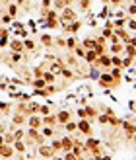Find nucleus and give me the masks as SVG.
Here are the masks:
<instances>
[{
    "label": "nucleus",
    "mask_w": 136,
    "mask_h": 160,
    "mask_svg": "<svg viewBox=\"0 0 136 160\" xmlns=\"http://www.w3.org/2000/svg\"><path fill=\"white\" fill-rule=\"evenodd\" d=\"M4 10H6V14L10 16L12 20H14V18H18V16H20V8L16 6L14 2H10V4H6V6H4Z\"/></svg>",
    "instance_id": "24"
},
{
    "label": "nucleus",
    "mask_w": 136,
    "mask_h": 160,
    "mask_svg": "<svg viewBox=\"0 0 136 160\" xmlns=\"http://www.w3.org/2000/svg\"><path fill=\"white\" fill-rule=\"evenodd\" d=\"M0 145H4V137H2V133H0Z\"/></svg>",
    "instance_id": "58"
},
{
    "label": "nucleus",
    "mask_w": 136,
    "mask_h": 160,
    "mask_svg": "<svg viewBox=\"0 0 136 160\" xmlns=\"http://www.w3.org/2000/svg\"><path fill=\"white\" fill-rule=\"evenodd\" d=\"M126 20H129V18H117V20L113 22V26H115V28H124V26H126Z\"/></svg>",
    "instance_id": "47"
},
{
    "label": "nucleus",
    "mask_w": 136,
    "mask_h": 160,
    "mask_svg": "<svg viewBox=\"0 0 136 160\" xmlns=\"http://www.w3.org/2000/svg\"><path fill=\"white\" fill-rule=\"evenodd\" d=\"M14 152L18 154V156H23V154H27V145L23 141H14Z\"/></svg>",
    "instance_id": "23"
},
{
    "label": "nucleus",
    "mask_w": 136,
    "mask_h": 160,
    "mask_svg": "<svg viewBox=\"0 0 136 160\" xmlns=\"http://www.w3.org/2000/svg\"><path fill=\"white\" fill-rule=\"evenodd\" d=\"M39 47H41V45H39L35 39H23V53H27L29 57L39 53Z\"/></svg>",
    "instance_id": "9"
},
{
    "label": "nucleus",
    "mask_w": 136,
    "mask_h": 160,
    "mask_svg": "<svg viewBox=\"0 0 136 160\" xmlns=\"http://www.w3.org/2000/svg\"><path fill=\"white\" fill-rule=\"evenodd\" d=\"M0 117H2V115H0Z\"/></svg>",
    "instance_id": "61"
},
{
    "label": "nucleus",
    "mask_w": 136,
    "mask_h": 160,
    "mask_svg": "<svg viewBox=\"0 0 136 160\" xmlns=\"http://www.w3.org/2000/svg\"><path fill=\"white\" fill-rule=\"evenodd\" d=\"M41 78L45 80V84H54V82H59V76L53 74L51 70H45V72L41 74Z\"/></svg>",
    "instance_id": "27"
},
{
    "label": "nucleus",
    "mask_w": 136,
    "mask_h": 160,
    "mask_svg": "<svg viewBox=\"0 0 136 160\" xmlns=\"http://www.w3.org/2000/svg\"><path fill=\"white\" fill-rule=\"evenodd\" d=\"M53 8V0H41V14Z\"/></svg>",
    "instance_id": "44"
},
{
    "label": "nucleus",
    "mask_w": 136,
    "mask_h": 160,
    "mask_svg": "<svg viewBox=\"0 0 136 160\" xmlns=\"http://www.w3.org/2000/svg\"><path fill=\"white\" fill-rule=\"evenodd\" d=\"M93 39H95V45H107V39L103 37L101 33L99 35H93Z\"/></svg>",
    "instance_id": "50"
},
{
    "label": "nucleus",
    "mask_w": 136,
    "mask_h": 160,
    "mask_svg": "<svg viewBox=\"0 0 136 160\" xmlns=\"http://www.w3.org/2000/svg\"><path fill=\"white\" fill-rule=\"evenodd\" d=\"M2 137H4V145H14V135H12V131L2 133Z\"/></svg>",
    "instance_id": "41"
},
{
    "label": "nucleus",
    "mask_w": 136,
    "mask_h": 160,
    "mask_svg": "<svg viewBox=\"0 0 136 160\" xmlns=\"http://www.w3.org/2000/svg\"><path fill=\"white\" fill-rule=\"evenodd\" d=\"M121 8H126V12H129V18H134V14H136V8H134V2H126V4H123Z\"/></svg>",
    "instance_id": "39"
},
{
    "label": "nucleus",
    "mask_w": 136,
    "mask_h": 160,
    "mask_svg": "<svg viewBox=\"0 0 136 160\" xmlns=\"http://www.w3.org/2000/svg\"><path fill=\"white\" fill-rule=\"evenodd\" d=\"M41 119H43V125H47V127H54V129H60V127H62V125H59L54 111H53V113H49V115H43Z\"/></svg>",
    "instance_id": "20"
},
{
    "label": "nucleus",
    "mask_w": 136,
    "mask_h": 160,
    "mask_svg": "<svg viewBox=\"0 0 136 160\" xmlns=\"http://www.w3.org/2000/svg\"><path fill=\"white\" fill-rule=\"evenodd\" d=\"M26 127H31V129H41V127H43V119H41V115H39V113L29 115L27 121H26Z\"/></svg>",
    "instance_id": "15"
},
{
    "label": "nucleus",
    "mask_w": 136,
    "mask_h": 160,
    "mask_svg": "<svg viewBox=\"0 0 136 160\" xmlns=\"http://www.w3.org/2000/svg\"><path fill=\"white\" fill-rule=\"evenodd\" d=\"M91 67H93V68H97L99 72H109V68H111V55H109V53L99 55Z\"/></svg>",
    "instance_id": "6"
},
{
    "label": "nucleus",
    "mask_w": 136,
    "mask_h": 160,
    "mask_svg": "<svg viewBox=\"0 0 136 160\" xmlns=\"http://www.w3.org/2000/svg\"><path fill=\"white\" fill-rule=\"evenodd\" d=\"M62 33H66V35H78V31L82 29V20H74V22H70V23H62Z\"/></svg>",
    "instance_id": "7"
},
{
    "label": "nucleus",
    "mask_w": 136,
    "mask_h": 160,
    "mask_svg": "<svg viewBox=\"0 0 136 160\" xmlns=\"http://www.w3.org/2000/svg\"><path fill=\"white\" fill-rule=\"evenodd\" d=\"M123 49H124L123 43H115V45H109L107 47V53L109 55H123Z\"/></svg>",
    "instance_id": "29"
},
{
    "label": "nucleus",
    "mask_w": 136,
    "mask_h": 160,
    "mask_svg": "<svg viewBox=\"0 0 136 160\" xmlns=\"http://www.w3.org/2000/svg\"><path fill=\"white\" fill-rule=\"evenodd\" d=\"M12 0H0V6H6V4H10Z\"/></svg>",
    "instance_id": "56"
},
{
    "label": "nucleus",
    "mask_w": 136,
    "mask_h": 160,
    "mask_svg": "<svg viewBox=\"0 0 136 160\" xmlns=\"http://www.w3.org/2000/svg\"><path fill=\"white\" fill-rule=\"evenodd\" d=\"M72 142H74V137H72V135H60V145H62V152L60 154L70 152V150H72Z\"/></svg>",
    "instance_id": "18"
},
{
    "label": "nucleus",
    "mask_w": 136,
    "mask_h": 160,
    "mask_svg": "<svg viewBox=\"0 0 136 160\" xmlns=\"http://www.w3.org/2000/svg\"><path fill=\"white\" fill-rule=\"evenodd\" d=\"M80 45H82V47H84L86 51L93 49V47H95V39H93V35H87V37H84L82 41H80Z\"/></svg>",
    "instance_id": "26"
},
{
    "label": "nucleus",
    "mask_w": 136,
    "mask_h": 160,
    "mask_svg": "<svg viewBox=\"0 0 136 160\" xmlns=\"http://www.w3.org/2000/svg\"><path fill=\"white\" fill-rule=\"evenodd\" d=\"M12 119H10V125L14 127H26V121H27V115L23 113H18V111H12Z\"/></svg>",
    "instance_id": "14"
},
{
    "label": "nucleus",
    "mask_w": 136,
    "mask_h": 160,
    "mask_svg": "<svg viewBox=\"0 0 136 160\" xmlns=\"http://www.w3.org/2000/svg\"><path fill=\"white\" fill-rule=\"evenodd\" d=\"M12 135H14V141H23V137H26V127H16L12 131Z\"/></svg>",
    "instance_id": "35"
},
{
    "label": "nucleus",
    "mask_w": 136,
    "mask_h": 160,
    "mask_svg": "<svg viewBox=\"0 0 136 160\" xmlns=\"http://www.w3.org/2000/svg\"><path fill=\"white\" fill-rule=\"evenodd\" d=\"M62 158H64V160H76V156L72 154V152H64V154H62Z\"/></svg>",
    "instance_id": "52"
},
{
    "label": "nucleus",
    "mask_w": 136,
    "mask_h": 160,
    "mask_svg": "<svg viewBox=\"0 0 136 160\" xmlns=\"http://www.w3.org/2000/svg\"><path fill=\"white\" fill-rule=\"evenodd\" d=\"M43 22H45V28H47V29H59V28H60L59 18H47V20H43Z\"/></svg>",
    "instance_id": "30"
},
{
    "label": "nucleus",
    "mask_w": 136,
    "mask_h": 160,
    "mask_svg": "<svg viewBox=\"0 0 136 160\" xmlns=\"http://www.w3.org/2000/svg\"><path fill=\"white\" fill-rule=\"evenodd\" d=\"M84 111H86V117L93 123L95 117L99 115V103H87V106L84 108Z\"/></svg>",
    "instance_id": "12"
},
{
    "label": "nucleus",
    "mask_w": 136,
    "mask_h": 160,
    "mask_svg": "<svg viewBox=\"0 0 136 160\" xmlns=\"http://www.w3.org/2000/svg\"><path fill=\"white\" fill-rule=\"evenodd\" d=\"M54 115H57L59 125H64V123H68L70 119L74 117V111L72 109H59V111H54Z\"/></svg>",
    "instance_id": "11"
},
{
    "label": "nucleus",
    "mask_w": 136,
    "mask_h": 160,
    "mask_svg": "<svg viewBox=\"0 0 136 160\" xmlns=\"http://www.w3.org/2000/svg\"><path fill=\"white\" fill-rule=\"evenodd\" d=\"M95 59H97V55H95L93 49H90V51H86V55H84V59H82V61L86 62V65H90V67H91L93 62H95Z\"/></svg>",
    "instance_id": "28"
},
{
    "label": "nucleus",
    "mask_w": 136,
    "mask_h": 160,
    "mask_svg": "<svg viewBox=\"0 0 136 160\" xmlns=\"http://www.w3.org/2000/svg\"><path fill=\"white\" fill-rule=\"evenodd\" d=\"M78 43H80V41H78L76 35H68V37H66V47H64V49H66V51H72Z\"/></svg>",
    "instance_id": "34"
},
{
    "label": "nucleus",
    "mask_w": 136,
    "mask_h": 160,
    "mask_svg": "<svg viewBox=\"0 0 136 160\" xmlns=\"http://www.w3.org/2000/svg\"><path fill=\"white\" fill-rule=\"evenodd\" d=\"M123 4H124L123 0H109V4H107V6L111 8V10H115V8H121Z\"/></svg>",
    "instance_id": "45"
},
{
    "label": "nucleus",
    "mask_w": 136,
    "mask_h": 160,
    "mask_svg": "<svg viewBox=\"0 0 136 160\" xmlns=\"http://www.w3.org/2000/svg\"><path fill=\"white\" fill-rule=\"evenodd\" d=\"M76 113H78V117H80V119H87V117H86V111H84V108L76 109Z\"/></svg>",
    "instance_id": "51"
},
{
    "label": "nucleus",
    "mask_w": 136,
    "mask_h": 160,
    "mask_svg": "<svg viewBox=\"0 0 136 160\" xmlns=\"http://www.w3.org/2000/svg\"><path fill=\"white\" fill-rule=\"evenodd\" d=\"M0 39H10V31L4 26H0Z\"/></svg>",
    "instance_id": "49"
},
{
    "label": "nucleus",
    "mask_w": 136,
    "mask_h": 160,
    "mask_svg": "<svg viewBox=\"0 0 136 160\" xmlns=\"http://www.w3.org/2000/svg\"><path fill=\"white\" fill-rule=\"evenodd\" d=\"M78 18H80V16L76 12V8H72V6H66L64 10L59 12V23H60V26H62V23H70V22H74Z\"/></svg>",
    "instance_id": "4"
},
{
    "label": "nucleus",
    "mask_w": 136,
    "mask_h": 160,
    "mask_svg": "<svg viewBox=\"0 0 136 160\" xmlns=\"http://www.w3.org/2000/svg\"><path fill=\"white\" fill-rule=\"evenodd\" d=\"M39 106H41V103H37V102H27V117L29 115H35V113H39Z\"/></svg>",
    "instance_id": "32"
},
{
    "label": "nucleus",
    "mask_w": 136,
    "mask_h": 160,
    "mask_svg": "<svg viewBox=\"0 0 136 160\" xmlns=\"http://www.w3.org/2000/svg\"><path fill=\"white\" fill-rule=\"evenodd\" d=\"M53 41H54V47H66V39H64V37H60V35L53 37Z\"/></svg>",
    "instance_id": "42"
},
{
    "label": "nucleus",
    "mask_w": 136,
    "mask_h": 160,
    "mask_svg": "<svg viewBox=\"0 0 136 160\" xmlns=\"http://www.w3.org/2000/svg\"><path fill=\"white\" fill-rule=\"evenodd\" d=\"M14 156H16V152H14L12 145H0V158L2 160H12Z\"/></svg>",
    "instance_id": "19"
},
{
    "label": "nucleus",
    "mask_w": 136,
    "mask_h": 160,
    "mask_svg": "<svg viewBox=\"0 0 136 160\" xmlns=\"http://www.w3.org/2000/svg\"><path fill=\"white\" fill-rule=\"evenodd\" d=\"M97 84L101 88H105V90H117V88H121L123 80H117L111 76V72H99L97 76Z\"/></svg>",
    "instance_id": "3"
},
{
    "label": "nucleus",
    "mask_w": 136,
    "mask_h": 160,
    "mask_svg": "<svg viewBox=\"0 0 136 160\" xmlns=\"http://www.w3.org/2000/svg\"><path fill=\"white\" fill-rule=\"evenodd\" d=\"M29 86L33 88V90H39V88H45L47 84H45V80H43V78H33V80L29 82Z\"/></svg>",
    "instance_id": "37"
},
{
    "label": "nucleus",
    "mask_w": 136,
    "mask_h": 160,
    "mask_svg": "<svg viewBox=\"0 0 136 160\" xmlns=\"http://www.w3.org/2000/svg\"><path fill=\"white\" fill-rule=\"evenodd\" d=\"M103 142L95 137H86L84 141V154H90V156H99L103 154Z\"/></svg>",
    "instance_id": "2"
},
{
    "label": "nucleus",
    "mask_w": 136,
    "mask_h": 160,
    "mask_svg": "<svg viewBox=\"0 0 136 160\" xmlns=\"http://www.w3.org/2000/svg\"><path fill=\"white\" fill-rule=\"evenodd\" d=\"M39 45L45 47V49H54V41H53V35L51 33H41L39 35Z\"/></svg>",
    "instance_id": "16"
},
{
    "label": "nucleus",
    "mask_w": 136,
    "mask_h": 160,
    "mask_svg": "<svg viewBox=\"0 0 136 160\" xmlns=\"http://www.w3.org/2000/svg\"><path fill=\"white\" fill-rule=\"evenodd\" d=\"M59 76H62L66 82H74V80H78V76H76V72H74V68H70V67H62L60 72H59Z\"/></svg>",
    "instance_id": "17"
},
{
    "label": "nucleus",
    "mask_w": 136,
    "mask_h": 160,
    "mask_svg": "<svg viewBox=\"0 0 136 160\" xmlns=\"http://www.w3.org/2000/svg\"><path fill=\"white\" fill-rule=\"evenodd\" d=\"M49 113H53V108L51 106H39V115H49Z\"/></svg>",
    "instance_id": "43"
},
{
    "label": "nucleus",
    "mask_w": 136,
    "mask_h": 160,
    "mask_svg": "<svg viewBox=\"0 0 136 160\" xmlns=\"http://www.w3.org/2000/svg\"><path fill=\"white\" fill-rule=\"evenodd\" d=\"M105 29H111V31H113V29H115V26H113V22H107V23H105Z\"/></svg>",
    "instance_id": "53"
},
{
    "label": "nucleus",
    "mask_w": 136,
    "mask_h": 160,
    "mask_svg": "<svg viewBox=\"0 0 136 160\" xmlns=\"http://www.w3.org/2000/svg\"><path fill=\"white\" fill-rule=\"evenodd\" d=\"M49 145H51V148H53V150H54V152H57V154H60V152H62L60 137H53V139H51V142H49Z\"/></svg>",
    "instance_id": "31"
},
{
    "label": "nucleus",
    "mask_w": 136,
    "mask_h": 160,
    "mask_svg": "<svg viewBox=\"0 0 136 160\" xmlns=\"http://www.w3.org/2000/svg\"><path fill=\"white\" fill-rule=\"evenodd\" d=\"M123 2H124V4H126V2H134V0H123Z\"/></svg>",
    "instance_id": "59"
},
{
    "label": "nucleus",
    "mask_w": 136,
    "mask_h": 160,
    "mask_svg": "<svg viewBox=\"0 0 136 160\" xmlns=\"http://www.w3.org/2000/svg\"><path fill=\"white\" fill-rule=\"evenodd\" d=\"M99 2H101L103 6H107V4H109V0H99Z\"/></svg>",
    "instance_id": "57"
},
{
    "label": "nucleus",
    "mask_w": 136,
    "mask_h": 160,
    "mask_svg": "<svg viewBox=\"0 0 136 160\" xmlns=\"http://www.w3.org/2000/svg\"><path fill=\"white\" fill-rule=\"evenodd\" d=\"M8 49H10L12 53H23V39L10 37L8 39Z\"/></svg>",
    "instance_id": "13"
},
{
    "label": "nucleus",
    "mask_w": 136,
    "mask_h": 160,
    "mask_svg": "<svg viewBox=\"0 0 136 160\" xmlns=\"http://www.w3.org/2000/svg\"><path fill=\"white\" fill-rule=\"evenodd\" d=\"M111 67L123 68V55H111Z\"/></svg>",
    "instance_id": "36"
},
{
    "label": "nucleus",
    "mask_w": 136,
    "mask_h": 160,
    "mask_svg": "<svg viewBox=\"0 0 136 160\" xmlns=\"http://www.w3.org/2000/svg\"><path fill=\"white\" fill-rule=\"evenodd\" d=\"M132 61H134V57H123V68H130Z\"/></svg>",
    "instance_id": "48"
},
{
    "label": "nucleus",
    "mask_w": 136,
    "mask_h": 160,
    "mask_svg": "<svg viewBox=\"0 0 136 160\" xmlns=\"http://www.w3.org/2000/svg\"><path fill=\"white\" fill-rule=\"evenodd\" d=\"M12 111H14V103H10V102H0V115H2V117L10 115Z\"/></svg>",
    "instance_id": "25"
},
{
    "label": "nucleus",
    "mask_w": 136,
    "mask_h": 160,
    "mask_svg": "<svg viewBox=\"0 0 136 160\" xmlns=\"http://www.w3.org/2000/svg\"><path fill=\"white\" fill-rule=\"evenodd\" d=\"M51 160H64V158H62V154H54Z\"/></svg>",
    "instance_id": "55"
},
{
    "label": "nucleus",
    "mask_w": 136,
    "mask_h": 160,
    "mask_svg": "<svg viewBox=\"0 0 136 160\" xmlns=\"http://www.w3.org/2000/svg\"><path fill=\"white\" fill-rule=\"evenodd\" d=\"M109 72H111V76H113V78H117V80H123V76H124V68L111 67V68H109Z\"/></svg>",
    "instance_id": "33"
},
{
    "label": "nucleus",
    "mask_w": 136,
    "mask_h": 160,
    "mask_svg": "<svg viewBox=\"0 0 136 160\" xmlns=\"http://www.w3.org/2000/svg\"><path fill=\"white\" fill-rule=\"evenodd\" d=\"M12 160H23V158H12Z\"/></svg>",
    "instance_id": "60"
},
{
    "label": "nucleus",
    "mask_w": 136,
    "mask_h": 160,
    "mask_svg": "<svg viewBox=\"0 0 136 160\" xmlns=\"http://www.w3.org/2000/svg\"><path fill=\"white\" fill-rule=\"evenodd\" d=\"M91 6H93V0H76V8H78L76 12L87 14V12L91 10Z\"/></svg>",
    "instance_id": "21"
},
{
    "label": "nucleus",
    "mask_w": 136,
    "mask_h": 160,
    "mask_svg": "<svg viewBox=\"0 0 136 160\" xmlns=\"http://www.w3.org/2000/svg\"><path fill=\"white\" fill-rule=\"evenodd\" d=\"M72 53H74V55H76V57H78L80 61H82V59H84V55H86V49H84V47L80 45V43H78V45L74 47V49H72Z\"/></svg>",
    "instance_id": "38"
},
{
    "label": "nucleus",
    "mask_w": 136,
    "mask_h": 160,
    "mask_svg": "<svg viewBox=\"0 0 136 160\" xmlns=\"http://www.w3.org/2000/svg\"><path fill=\"white\" fill-rule=\"evenodd\" d=\"M16 72H18V76L23 80L26 84H29L31 80H33V74H31V68L27 67V65H20L18 68H16Z\"/></svg>",
    "instance_id": "10"
},
{
    "label": "nucleus",
    "mask_w": 136,
    "mask_h": 160,
    "mask_svg": "<svg viewBox=\"0 0 136 160\" xmlns=\"http://www.w3.org/2000/svg\"><path fill=\"white\" fill-rule=\"evenodd\" d=\"M66 8V4H64V0H53V10H57V12H60V10H64Z\"/></svg>",
    "instance_id": "40"
},
{
    "label": "nucleus",
    "mask_w": 136,
    "mask_h": 160,
    "mask_svg": "<svg viewBox=\"0 0 136 160\" xmlns=\"http://www.w3.org/2000/svg\"><path fill=\"white\" fill-rule=\"evenodd\" d=\"M76 131L82 135V137H93V123L90 121V119H80V121H76Z\"/></svg>",
    "instance_id": "5"
},
{
    "label": "nucleus",
    "mask_w": 136,
    "mask_h": 160,
    "mask_svg": "<svg viewBox=\"0 0 136 160\" xmlns=\"http://www.w3.org/2000/svg\"><path fill=\"white\" fill-rule=\"evenodd\" d=\"M23 142L27 145V148H35L39 145L47 142V139L41 135L39 129H31V127H26V137H23Z\"/></svg>",
    "instance_id": "1"
},
{
    "label": "nucleus",
    "mask_w": 136,
    "mask_h": 160,
    "mask_svg": "<svg viewBox=\"0 0 136 160\" xmlns=\"http://www.w3.org/2000/svg\"><path fill=\"white\" fill-rule=\"evenodd\" d=\"M35 152H37V156L39 158H43V160H51L54 154V150L51 148V145H47V142H43V145H39V147H35Z\"/></svg>",
    "instance_id": "8"
},
{
    "label": "nucleus",
    "mask_w": 136,
    "mask_h": 160,
    "mask_svg": "<svg viewBox=\"0 0 136 160\" xmlns=\"http://www.w3.org/2000/svg\"><path fill=\"white\" fill-rule=\"evenodd\" d=\"M62 61H64V65H66V67L74 68V67L78 65V61H80V59H78V57H76V55L72 53V51H68V53L64 55V57H62Z\"/></svg>",
    "instance_id": "22"
},
{
    "label": "nucleus",
    "mask_w": 136,
    "mask_h": 160,
    "mask_svg": "<svg viewBox=\"0 0 136 160\" xmlns=\"http://www.w3.org/2000/svg\"><path fill=\"white\" fill-rule=\"evenodd\" d=\"M8 131V125L6 123H0V133H6Z\"/></svg>",
    "instance_id": "54"
},
{
    "label": "nucleus",
    "mask_w": 136,
    "mask_h": 160,
    "mask_svg": "<svg viewBox=\"0 0 136 160\" xmlns=\"http://www.w3.org/2000/svg\"><path fill=\"white\" fill-rule=\"evenodd\" d=\"M93 51H95V55L99 57V55L107 53V45H95V47H93Z\"/></svg>",
    "instance_id": "46"
}]
</instances>
